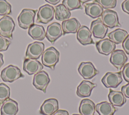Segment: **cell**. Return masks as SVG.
I'll list each match as a JSON object with an SVG mask.
<instances>
[{
  "label": "cell",
  "instance_id": "cell-1",
  "mask_svg": "<svg viewBox=\"0 0 129 115\" xmlns=\"http://www.w3.org/2000/svg\"><path fill=\"white\" fill-rule=\"evenodd\" d=\"M59 59V52L54 47H50L44 51L42 54V64L52 70L54 69L56 64Z\"/></svg>",
  "mask_w": 129,
  "mask_h": 115
},
{
  "label": "cell",
  "instance_id": "cell-2",
  "mask_svg": "<svg viewBox=\"0 0 129 115\" xmlns=\"http://www.w3.org/2000/svg\"><path fill=\"white\" fill-rule=\"evenodd\" d=\"M36 12L37 10L32 9H23L18 17L19 27L22 29H27L33 25Z\"/></svg>",
  "mask_w": 129,
  "mask_h": 115
},
{
  "label": "cell",
  "instance_id": "cell-3",
  "mask_svg": "<svg viewBox=\"0 0 129 115\" xmlns=\"http://www.w3.org/2000/svg\"><path fill=\"white\" fill-rule=\"evenodd\" d=\"M1 77L4 82L12 83L20 78H24V75L18 67L10 65L2 71Z\"/></svg>",
  "mask_w": 129,
  "mask_h": 115
},
{
  "label": "cell",
  "instance_id": "cell-4",
  "mask_svg": "<svg viewBox=\"0 0 129 115\" xmlns=\"http://www.w3.org/2000/svg\"><path fill=\"white\" fill-rule=\"evenodd\" d=\"M15 24L12 18L9 16H4L0 19V35L13 39V32Z\"/></svg>",
  "mask_w": 129,
  "mask_h": 115
},
{
  "label": "cell",
  "instance_id": "cell-5",
  "mask_svg": "<svg viewBox=\"0 0 129 115\" xmlns=\"http://www.w3.org/2000/svg\"><path fill=\"white\" fill-rule=\"evenodd\" d=\"M54 16V8L48 4L44 5L39 8L37 14V22L47 24L53 20Z\"/></svg>",
  "mask_w": 129,
  "mask_h": 115
},
{
  "label": "cell",
  "instance_id": "cell-6",
  "mask_svg": "<svg viewBox=\"0 0 129 115\" xmlns=\"http://www.w3.org/2000/svg\"><path fill=\"white\" fill-rule=\"evenodd\" d=\"M122 81L121 72H107L103 77L101 82L106 88H116Z\"/></svg>",
  "mask_w": 129,
  "mask_h": 115
},
{
  "label": "cell",
  "instance_id": "cell-7",
  "mask_svg": "<svg viewBox=\"0 0 129 115\" xmlns=\"http://www.w3.org/2000/svg\"><path fill=\"white\" fill-rule=\"evenodd\" d=\"M50 79L48 74L44 71H41L34 75L33 80V85L34 87L44 93L46 92V88L49 84Z\"/></svg>",
  "mask_w": 129,
  "mask_h": 115
},
{
  "label": "cell",
  "instance_id": "cell-8",
  "mask_svg": "<svg viewBox=\"0 0 129 115\" xmlns=\"http://www.w3.org/2000/svg\"><path fill=\"white\" fill-rule=\"evenodd\" d=\"M101 20L103 24L108 28H113L121 26L119 22L117 13L109 9H107L103 11L101 15Z\"/></svg>",
  "mask_w": 129,
  "mask_h": 115
},
{
  "label": "cell",
  "instance_id": "cell-9",
  "mask_svg": "<svg viewBox=\"0 0 129 115\" xmlns=\"http://www.w3.org/2000/svg\"><path fill=\"white\" fill-rule=\"evenodd\" d=\"M63 35L61 25L57 22H53L49 24L46 29L45 37L52 44Z\"/></svg>",
  "mask_w": 129,
  "mask_h": 115
},
{
  "label": "cell",
  "instance_id": "cell-10",
  "mask_svg": "<svg viewBox=\"0 0 129 115\" xmlns=\"http://www.w3.org/2000/svg\"><path fill=\"white\" fill-rule=\"evenodd\" d=\"M44 50V44L43 42L35 41L29 44L26 52V58L38 59L42 54Z\"/></svg>",
  "mask_w": 129,
  "mask_h": 115
},
{
  "label": "cell",
  "instance_id": "cell-11",
  "mask_svg": "<svg viewBox=\"0 0 129 115\" xmlns=\"http://www.w3.org/2000/svg\"><path fill=\"white\" fill-rule=\"evenodd\" d=\"M78 71L80 75L87 80L92 79L99 73L90 62H82L78 67Z\"/></svg>",
  "mask_w": 129,
  "mask_h": 115
},
{
  "label": "cell",
  "instance_id": "cell-12",
  "mask_svg": "<svg viewBox=\"0 0 129 115\" xmlns=\"http://www.w3.org/2000/svg\"><path fill=\"white\" fill-rule=\"evenodd\" d=\"M127 61L125 52L121 49L114 50L111 54L110 62L118 70H120Z\"/></svg>",
  "mask_w": 129,
  "mask_h": 115
},
{
  "label": "cell",
  "instance_id": "cell-13",
  "mask_svg": "<svg viewBox=\"0 0 129 115\" xmlns=\"http://www.w3.org/2000/svg\"><path fill=\"white\" fill-rule=\"evenodd\" d=\"M43 68L42 64L36 59L25 58L23 62V69L29 75L40 72Z\"/></svg>",
  "mask_w": 129,
  "mask_h": 115
},
{
  "label": "cell",
  "instance_id": "cell-14",
  "mask_svg": "<svg viewBox=\"0 0 129 115\" xmlns=\"http://www.w3.org/2000/svg\"><path fill=\"white\" fill-rule=\"evenodd\" d=\"M90 28L92 34L97 38H104L108 31V27L103 24L100 19L93 21Z\"/></svg>",
  "mask_w": 129,
  "mask_h": 115
},
{
  "label": "cell",
  "instance_id": "cell-15",
  "mask_svg": "<svg viewBox=\"0 0 129 115\" xmlns=\"http://www.w3.org/2000/svg\"><path fill=\"white\" fill-rule=\"evenodd\" d=\"M58 102L56 99L49 98L43 102L39 112L42 115H52L58 110Z\"/></svg>",
  "mask_w": 129,
  "mask_h": 115
},
{
  "label": "cell",
  "instance_id": "cell-16",
  "mask_svg": "<svg viewBox=\"0 0 129 115\" xmlns=\"http://www.w3.org/2000/svg\"><path fill=\"white\" fill-rule=\"evenodd\" d=\"M115 44L109 38H105L97 41L96 43V47L100 53L108 55L115 50Z\"/></svg>",
  "mask_w": 129,
  "mask_h": 115
},
{
  "label": "cell",
  "instance_id": "cell-17",
  "mask_svg": "<svg viewBox=\"0 0 129 115\" xmlns=\"http://www.w3.org/2000/svg\"><path fill=\"white\" fill-rule=\"evenodd\" d=\"M77 38L79 42L84 45L95 43L92 38L91 31L86 26L80 27L77 32Z\"/></svg>",
  "mask_w": 129,
  "mask_h": 115
},
{
  "label": "cell",
  "instance_id": "cell-18",
  "mask_svg": "<svg viewBox=\"0 0 129 115\" xmlns=\"http://www.w3.org/2000/svg\"><path fill=\"white\" fill-rule=\"evenodd\" d=\"M0 110L1 115H16L18 111V102L8 98L3 103Z\"/></svg>",
  "mask_w": 129,
  "mask_h": 115
},
{
  "label": "cell",
  "instance_id": "cell-19",
  "mask_svg": "<svg viewBox=\"0 0 129 115\" xmlns=\"http://www.w3.org/2000/svg\"><path fill=\"white\" fill-rule=\"evenodd\" d=\"M96 86L97 84L90 81L83 80L77 87V95L82 98L89 97L91 95L92 90Z\"/></svg>",
  "mask_w": 129,
  "mask_h": 115
},
{
  "label": "cell",
  "instance_id": "cell-20",
  "mask_svg": "<svg viewBox=\"0 0 129 115\" xmlns=\"http://www.w3.org/2000/svg\"><path fill=\"white\" fill-rule=\"evenodd\" d=\"M80 27V23L77 19L74 18L63 21L61 23L63 35L67 33H75L77 32Z\"/></svg>",
  "mask_w": 129,
  "mask_h": 115
},
{
  "label": "cell",
  "instance_id": "cell-21",
  "mask_svg": "<svg viewBox=\"0 0 129 115\" xmlns=\"http://www.w3.org/2000/svg\"><path fill=\"white\" fill-rule=\"evenodd\" d=\"M85 14L92 18L101 16L103 12V7L96 2L88 3L85 5Z\"/></svg>",
  "mask_w": 129,
  "mask_h": 115
},
{
  "label": "cell",
  "instance_id": "cell-22",
  "mask_svg": "<svg viewBox=\"0 0 129 115\" xmlns=\"http://www.w3.org/2000/svg\"><path fill=\"white\" fill-rule=\"evenodd\" d=\"M96 105L94 102L89 99L81 100L79 108L81 115H95Z\"/></svg>",
  "mask_w": 129,
  "mask_h": 115
},
{
  "label": "cell",
  "instance_id": "cell-23",
  "mask_svg": "<svg viewBox=\"0 0 129 115\" xmlns=\"http://www.w3.org/2000/svg\"><path fill=\"white\" fill-rule=\"evenodd\" d=\"M108 97L111 104L118 107L122 106L126 101V97L121 91H114L111 89L109 90Z\"/></svg>",
  "mask_w": 129,
  "mask_h": 115
},
{
  "label": "cell",
  "instance_id": "cell-24",
  "mask_svg": "<svg viewBox=\"0 0 129 115\" xmlns=\"http://www.w3.org/2000/svg\"><path fill=\"white\" fill-rule=\"evenodd\" d=\"M28 34L34 40H43L45 37L46 32L42 25L34 24L29 28Z\"/></svg>",
  "mask_w": 129,
  "mask_h": 115
},
{
  "label": "cell",
  "instance_id": "cell-25",
  "mask_svg": "<svg viewBox=\"0 0 129 115\" xmlns=\"http://www.w3.org/2000/svg\"><path fill=\"white\" fill-rule=\"evenodd\" d=\"M117 109L111 103L103 101L96 105V111L99 115H114Z\"/></svg>",
  "mask_w": 129,
  "mask_h": 115
},
{
  "label": "cell",
  "instance_id": "cell-26",
  "mask_svg": "<svg viewBox=\"0 0 129 115\" xmlns=\"http://www.w3.org/2000/svg\"><path fill=\"white\" fill-rule=\"evenodd\" d=\"M127 35L126 31L120 28L109 33L107 35L110 40L117 44L122 43Z\"/></svg>",
  "mask_w": 129,
  "mask_h": 115
},
{
  "label": "cell",
  "instance_id": "cell-27",
  "mask_svg": "<svg viewBox=\"0 0 129 115\" xmlns=\"http://www.w3.org/2000/svg\"><path fill=\"white\" fill-rule=\"evenodd\" d=\"M55 18L56 20L63 21L69 19L71 16V13L63 4H59L55 7Z\"/></svg>",
  "mask_w": 129,
  "mask_h": 115
},
{
  "label": "cell",
  "instance_id": "cell-28",
  "mask_svg": "<svg viewBox=\"0 0 129 115\" xmlns=\"http://www.w3.org/2000/svg\"><path fill=\"white\" fill-rule=\"evenodd\" d=\"M10 96V88L4 83H0V105H2Z\"/></svg>",
  "mask_w": 129,
  "mask_h": 115
},
{
  "label": "cell",
  "instance_id": "cell-29",
  "mask_svg": "<svg viewBox=\"0 0 129 115\" xmlns=\"http://www.w3.org/2000/svg\"><path fill=\"white\" fill-rule=\"evenodd\" d=\"M62 4L70 11L75 9H82L80 0H63Z\"/></svg>",
  "mask_w": 129,
  "mask_h": 115
},
{
  "label": "cell",
  "instance_id": "cell-30",
  "mask_svg": "<svg viewBox=\"0 0 129 115\" xmlns=\"http://www.w3.org/2000/svg\"><path fill=\"white\" fill-rule=\"evenodd\" d=\"M12 14V6L6 0H0V16H6Z\"/></svg>",
  "mask_w": 129,
  "mask_h": 115
},
{
  "label": "cell",
  "instance_id": "cell-31",
  "mask_svg": "<svg viewBox=\"0 0 129 115\" xmlns=\"http://www.w3.org/2000/svg\"><path fill=\"white\" fill-rule=\"evenodd\" d=\"M94 2L98 3L106 10L114 8L116 5V0H95Z\"/></svg>",
  "mask_w": 129,
  "mask_h": 115
},
{
  "label": "cell",
  "instance_id": "cell-32",
  "mask_svg": "<svg viewBox=\"0 0 129 115\" xmlns=\"http://www.w3.org/2000/svg\"><path fill=\"white\" fill-rule=\"evenodd\" d=\"M11 42L5 37L0 35V51H4L8 49Z\"/></svg>",
  "mask_w": 129,
  "mask_h": 115
},
{
  "label": "cell",
  "instance_id": "cell-33",
  "mask_svg": "<svg viewBox=\"0 0 129 115\" xmlns=\"http://www.w3.org/2000/svg\"><path fill=\"white\" fill-rule=\"evenodd\" d=\"M121 73L125 81L129 83V63L124 66Z\"/></svg>",
  "mask_w": 129,
  "mask_h": 115
},
{
  "label": "cell",
  "instance_id": "cell-34",
  "mask_svg": "<svg viewBox=\"0 0 129 115\" xmlns=\"http://www.w3.org/2000/svg\"><path fill=\"white\" fill-rule=\"evenodd\" d=\"M122 46L124 51L127 54H129V34H128L127 37L122 43Z\"/></svg>",
  "mask_w": 129,
  "mask_h": 115
},
{
  "label": "cell",
  "instance_id": "cell-35",
  "mask_svg": "<svg viewBox=\"0 0 129 115\" xmlns=\"http://www.w3.org/2000/svg\"><path fill=\"white\" fill-rule=\"evenodd\" d=\"M121 91L125 97L129 98V83L122 86Z\"/></svg>",
  "mask_w": 129,
  "mask_h": 115
},
{
  "label": "cell",
  "instance_id": "cell-36",
  "mask_svg": "<svg viewBox=\"0 0 129 115\" xmlns=\"http://www.w3.org/2000/svg\"><path fill=\"white\" fill-rule=\"evenodd\" d=\"M122 10L126 13L129 14V0H125L121 4Z\"/></svg>",
  "mask_w": 129,
  "mask_h": 115
},
{
  "label": "cell",
  "instance_id": "cell-37",
  "mask_svg": "<svg viewBox=\"0 0 129 115\" xmlns=\"http://www.w3.org/2000/svg\"><path fill=\"white\" fill-rule=\"evenodd\" d=\"M52 115H69L68 111L63 109H58Z\"/></svg>",
  "mask_w": 129,
  "mask_h": 115
},
{
  "label": "cell",
  "instance_id": "cell-38",
  "mask_svg": "<svg viewBox=\"0 0 129 115\" xmlns=\"http://www.w3.org/2000/svg\"><path fill=\"white\" fill-rule=\"evenodd\" d=\"M45 1L46 2L48 3L49 4H50L53 5H56L57 4L59 3V2L60 1V0H45Z\"/></svg>",
  "mask_w": 129,
  "mask_h": 115
},
{
  "label": "cell",
  "instance_id": "cell-39",
  "mask_svg": "<svg viewBox=\"0 0 129 115\" xmlns=\"http://www.w3.org/2000/svg\"><path fill=\"white\" fill-rule=\"evenodd\" d=\"M4 61L3 60V55L1 53H0V68L4 65Z\"/></svg>",
  "mask_w": 129,
  "mask_h": 115
},
{
  "label": "cell",
  "instance_id": "cell-40",
  "mask_svg": "<svg viewBox=\"0 0 129 115\" xmlns=\"http://www.w3.org/2000/svg\"><path fill=\"white\" fill-rule=\"evenodd\" d=\"M90 1H92V0H80V2L81 3H82V4H84V3H86V2H88Z\"/></svg>",
  "mask_w": 129,
  "mask_h": 115
},
{
  "label": "cell",
  "instance_id": "cell-41",
  "mask_svg": "<svg viewBox=\"0 0 129 115\" xmlns=\"http://www.w3.org/2000/svg\"><path fill=\"white\" fill-rule=\"evenodd\" d=\"M72 115H81V114H73Z\"/></svg>",
  "mask_w": 129,
  "mask_h": 115
}]
</instances>
